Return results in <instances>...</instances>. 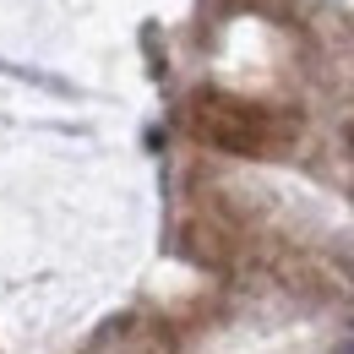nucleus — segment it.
<instances>
[{"label":"nucleus","mask_w":354,"mask_h":354,"mask_svg":"<svg viewBox=\"0 0 354 354\" xmlns=\"http://www.w3.org/2000/svg\"><path fill=\"white\" fill-rule=\"evenodd\" d=\"M185 131L196 136L202 147H213V153L278 158V153L300 136V120L283 115V109H267V104H251V98L207 88V93H191V104H185Z\"/></svg>","instance_id":"f257e3e1"},{"label":"nucleus","mask_w":354,"mask_h":354,"mask_svg":"<svg viewBox=\"0 0 354 354\" xmlns=\"http://www.w3.org/2000/svg\"><path fill=\"white\" fill-rule=\"evenodd\" d=\"M333 354H354V338H349V344H338V349H333Z\"/></svg>","instance_id":"7ed1b4c3"},{"label":"nucleus","mask_w":354,"mask_h":354,"mask_svg":"<svg viewBox=\"0 0 354 354\" xmlns=\"http://www.w3.org/2000/svg\"><path fill=\"white\" fill-rule=\"evenodd\" d=\"M240 6H267V11H278L283 0H240Z\"/></svg>","instance_id":"f03ea898"}]
</instances>
